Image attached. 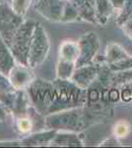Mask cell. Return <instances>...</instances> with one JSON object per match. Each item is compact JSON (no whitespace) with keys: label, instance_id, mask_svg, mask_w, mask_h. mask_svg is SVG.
<instances>
[{"label":"cell","instance_id":"obj_1","mask_svg":"<svg viewBox=\"0 0 132 148\" xmlns=\"http://www.w3.org/2000/svg\"><path fill=\"white\" fill-rule=\"evenodd\" d=\"M52 83L53 102L50 106L49 114L85 106L87 101L86 89L79 87L70 79L56 78Z\"/></svg>","mask_w":132,"mask_h":148},{"label":"cell","instance_id":"obj_2","mask_svg":"<svg viewBox=\"0 0 132 148\" xmlns=\"http://www.w3.org/2000/svg\"><path fill=\"white\" fill-rule=\"evenodd\" d=\"M90 121L84 107H80L47 114L45 126L57 131L80 132L89 125Z\"/></svg>","mask_w":132,"mask_h":148},{"label":"cell","instance_id":"obj_3","mask_svg":"<svg viewBox=\"0 0 132 148\" xmlns=\"http://www.w3.org/2000/svg\"><path fill=\"white\" fill-rule=\"evenodd\" d=\"M0 101L6 107L9 114L15 116L29 113V97L24 90L16 89L6 75L0 72Z\"/></svg>","mask_w":132,"mask_h":148},{"label":"cell","instance_id":"obj_4","mask_svg":"<svg viewBox=\"0 0 132 148\" xmlns=\"http://www.w3.org/2000/svg\"><path fill=\"white\" fill-rule=\"evenodd\" d=\"M28 97L31 104L40 116H47L53 102V83L35 78L27 87Z\"/></svg>","mask_w":132,"mask_h":148},{"label":"cell","instance_id":"obj_5","mask_svg":"<svg viewBox=\"0 0 132 148\" xmlns=\"http://www.w3.org/2000/svg\"><path fill=\"white\" fill-rule=\"evenodd\" d=\"M37 25L35 20H25L24 23L17 30L16 34L12 39L9 49L15 58L16 62L23 65H28V57L30 51L31 42L34 34V30Z\"/></svg>","mask_w":132,"mask_h":148},{"label":"cell","instance_id":"obj_6","mask_svg":"<svg viewBox=\"0 0 132 148\" xmlns=\"http://www.w3.org/2000/svg\"><path fill=\"white\" fill-rule=\"evenodd\" d=\"M50 49V42L47 32L40 22L34 30V34L31 42L30 51L28 57V65L31 68H35L40 65L47 59Z\"/></svg>","mask_w":132,"mask_h":148},{"label":"cell","instance_id":"obj_7","mask_svg":"<svg viewBox=\"0 0 132 148\" xmlns=\"http://www.w3.org/2000/svg\"><path fill=\"white\" fill-rule=\"evenodd\" d=\"M79 56V47L76 42L65 40L60 45L58 51V61L56 66V77L70 79L76 68Z\"/></svg>","mask_w":132,"mask_h":148},{"label":"cell","instance_id":"obj_8","mask_svg":"<svg viewBox=\"0 0 132 148\" xmlns=\"http://www.w3.org/2000/svg\"><path fill=\"white\" fill-rule=\"evenodd\" d=\"M24 16L18 14L5 0H0V35L8 45H11L12 39L17 30L24 23Z\"/></svg>","mask_w":132,"mask_h":148},{"label":"cell","instance_id":"obj_9","mask_svg":"<svg viewBox=\"0 0 132 148\" xmlns=\"http://www.w3.org/2000/svg\"><path fill=\"white\" fill-rule=\"evenodd\" d=\"M77 44L79 47V56L76 61V67L95 62L96 56L100 49V40L97 33H86L79 39Z\"/></svg>","mask_w":132,"mask_h":148},{"label":"cell","instance_id":"obj_10","mask_svg":"<svg viewBox=\"0 0 132 148\" xmlns=\"http://www.w3.org/2000/svg\"><path fill=\"white\" fill-rule=\"evenodd\" d=\"M66 0H36L34 9L50 22H61Z\"/></svg>","mask_w":132,"mask_h":148},{"label":"cell","instance_id":"obj_11","mask_svg":"<svg viewBox=\"0 0 132 148\" xmlns=\"http://www.w3.org/2000/svg\"><path fill=\"white\" fill-rule=\"evenodd\" d=\"M101 66H102L101 63L94 62L92 64H88V65L76 67L70 80L73 81L75 84H77L79 87L87 89L98 77Z\"/></svg>","mask_w":132,"mask_h":148},{"label":"cell","instance_id":"obj_12","mask_svg":"<svg viewBox=\"0 0 132 148\" xmlns=\"http://www.w3.org/2000/svg\"><path fill=\"white\" fill-rule=\"evenodd\" d=\"M7 77L11 84L19 90L27 89L31 82L36 78L32 72V68L18 62L13 66Z\"/></svg>","mask_w":132,"mask_h":148},{"label":"cell","instance_id":"obj_13","mask_svg":"<svg viewBox=\"0 0 132 148\" xmlns=\"http://www.w3.org/2000/svg\"><path fill=\"white\" fill-rule=\"evenodd\" d=\"M70 1L77 10L81 21L97 23L95 0H70Z\"/></svg>","mask_w":132,"mask_h":148},{"label":"cell","instance_id":"obj_14","mask_svg":"<svg viewBox=\"0 0 132 148\" xmlns=\"http://www.w3.org/2000/svg\"><path fill=\"white\" fill-rule=\"evenodd\" d=\"M57 130H49L47 131H40V132L33 133L31 135H28L25 138L21 140V143L27 146H38V145H45L50 144L52 139L56 135Z\"/></svg>","mask_w":132,"mask_h":148},{"label":"cell","instance_id":"obj_15","mask_svg":"<svg viewBox=\"0 0 132 148\" xmlns=\"http://www.w3.org/2000/svg\"><path fill=\"white\" fill-rule=\"evenodd\" d=\"M16 64V60L9 49L8 45L0 35V72L8 76L9 72Z\"/></svg>","mask_w":132,"mask_h":148},{"label":"cell","instance_id":"obj_16","mask_svg":"<svg viewBox=\"0 0 132 148\" xmlns=\"http://www.w3.org/2000/svg\"><path fill=\"white\" fill-rule=\"evenodd\" d=\"M77 133L73 131H57L50 144L57 146H83L82 139Z\"/></svg>","mask_w":132,"mask_h":148},{"label":"cell","instance_id":"obj_17","mask_svg":"<svg viewBox=\"0 0 132 148\" xmlns=\"http://www.w3.org/2000/svg\"><path fill=\"white\" fill-rule=\"evenodd\" d=\"M96 3V22L100 25H105L110 16L116 11L109 0H95Z\"/></svg>","mask_w":132,"mask_h":148},{"label":"cell","instance_id":"obj_18","mask_svg":"<svg viewBox=\"0 0 132 148\" xmlns=\"http://www.w3.org/2000/svg\"><path fill=\"white\" fill-rule=\"evenodd\" d=\"M130 56L126 53V51L123 49L116 44H109L107 46L105 49V61L107 64H111L114 62H117L119 60H122L124 58H127Z\"/></svg>","mask_w":132,"mask_h":148},{"label":"cell","instance_id":"obj_19","mask_svg":"<svg viewBox=\"0 0 132 148\" xmlns=\"http://www.w3.org/2000/svg\"><path fill=\"white\" fill-rule=\"evenodd\" d=\"M75 21H81L80 16H79L77 10L71 3L70 0H66L65 5H64L63 13H62L61 22L62 23H70L75 22Z\"/></svg>","mask_w":132,"mask_h":148},{"label":"cell","instance_id":"obj_20","mask_svg":"<svg viewBox=\"0 0 132 148\" xmlns=\"http://www.w3.org/2000/svg\"><path fill=\"white\" fill-rule=\"evenodd\" d=\"M132 19V0H125L122 8L119 10L118 16L116 19V24L118 27H122L124 23Z\"/></svg>","mask_w":132,"mask_h":148},{"label":"cell","instance_id":"obj_21","mask_svg":"<svg viewBox=\"0 0 132 148\" xmlns=\"http://www.w3.org/2000/svg\"><path fill=\"white\" fill-rule=\"evenodd\" d=\"M16 119V127L20 133H28L32 130L33 121L29 114L15 116Z\"/></svg>","mask_w":132,"mask_h":148},{"label":"cell","instance_id":"obj_22","mask_svg":"<svg viewBox=\"0 0 132 148\" xmlns=\"http://www.w3.org/2000/svg\"><path fill=\"white\" fill-rule=\"evenodd\" d=\"M12 6L17 13L24 16L30 8L32 0H5Z\"/></svg>","mask_w":132,"mask_h":148},{"label":"cell","instance_id":"obj_23","mask_svg":"<svg viewBox=\"0 0 132 148\" xmlns=\"http://www.w3.org/2000/svg\"><path fill=\"white\" fill-rule=\"evenodd\" d=\"M107 65L109 66V68L111 71H114V72L132 69V57L129 56V57H127V58H124V59H122V60L117 61V62L107 64Z\"/></svg>","mask_w":132,"mask_h":148},{"label":"cell","instance_id":"obj_24","mask_svg":"<svg viewBox=\"0 0 132 148\" xmlns=\"http://www.w3.org/2000/svg\"><path fill=\"white\" fill-rule=\"evenodd\" d=\"M114 137H126V135L129 133V125L126 121H119L117 123L114 127Z\"/></svg>","mask_w":132,"mask_h":148},{"label":"cell","instance_id":"obj_25","mask_svg":"<svg viewBox=\"0 0 132 148\" xmlns=\"http://www.w3.org/2000/svg\"><path fill=\"white\" fill-rule=\"evenodd\" d=\"M122 30H123L124 34L130 40H132V19L122 25Z\"/></svg>","mask_w":132,"mask_h":148},{"label":"cell","instance_id":"obj_26","mask_svg":"<svg viewBox=\"0 0 132 148\" xmlns=\"http://www.w3.org/2000/svg\"><path fill=\"white\" fill-rule=\"evenodd\" d=\"M8 114H9L8 110H7L6 107L2 104V102L0 101V123H2V121H5V119H6V116Z\"/></svg>","mask_w":132,"mask_h":148},{"label":"cell","instance_id":"obj_27","mask_svg":"<svg viewBox=\"0 0 132 148\" xmlns=\"http://www.w3.org/2000/svg\"><path fill=\"white\" fill-rule=\"evenodd\" d=\"M110 3H111L112 7L114 8V10H120L124 4L125 0H109Z\"/></svg>","mask_w":132,"mask_h":148},{"label":"cell","instance_id":"obj_28","mask_svg":"<svg viewBox=\"0 0 132 148\" xmlns=\"http://www.w3.org/2000/svg\"><path fill=\"white\" fill-rule=\"evenodd\" d=\"M116 138H114V139H112V138H109V139H107V140H105V141L103 142L101 145H102V146H116V145H118L119 143L116 139Z\"/></svg>","mask_w":132,"mask_h":148}]
</instances>
